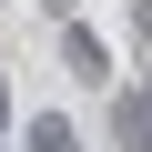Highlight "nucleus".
Segmentation results:
<instances>
[{
	"mask_svg": "<svg viewBox=\"0 0 152 152\" xmlns=\"http://www.w3.org/2000/svg\"><path fill=\"white\" fill-rule=\"evenodd\" d=\"M132 31H142V41H152V0H132Z\"/></svg>",
	"mask_w": 152,
	"mask_h": 152,
	"instance_id": "obj_4",
	"label": "nucleus"
},
{
	"mask_svg": "<svg viewBox=\"0 0 152 152\" xmlns=\"http://www.w3.org/2000/svg\"><path fill=\"white\" fill-rule=\"evenodd\" d=\"M112 142H122V152H152V91H122V112H112Z\"/></svg>",
	"mask_w": 152,
	"mask_h": 152,
	"instance_id": "obj_2",
	"label": "nucleus"
},
{
	"mask_svg": "<svg viewBox=\"0 0 152 152\" xmlns=\"http://www.w3.org/2000/svg\"><path fill=\"white\" fill-rule=\"evenodd\" d=\"M61 61L81 71V81H112V51H102V31H81V20L61 31Z\"/></svg>",
	"mask_w": 152,
	"mask_h": 152,
	"instance_id": "obj_1",
	"label": "nucleus"
},
{
	"mask_svg": "<svg viewBox=\"0 0 152 152\" xmlns=\"http://www.w3.org/2000/svg\"><path fill=\"white\" fill-rule=\"evenodd\" d=\"M0 122H10V91H0Z\"/></svg>",
	"mask_w": 152,
	"mask_h": 152,
	"instance_id": "obj_5",
	"label": "nucleus"
},
{
	"mask_svg": "<svg viewBox=\"0 0 152 152\" xmlns=\"http://www.w3.org/2000/svg\"><path fill=\"white\" fill-rule=\"evenodd\" d=\"M20 152H81V132H71L61 112H31L20 122Z\"/></svg>",
	"mask_w": 152,
	"mask_h": 152,
	"instance_id": "obj_3",
	"label": "nucleus"
}]
</instances>
